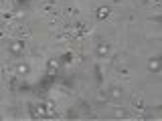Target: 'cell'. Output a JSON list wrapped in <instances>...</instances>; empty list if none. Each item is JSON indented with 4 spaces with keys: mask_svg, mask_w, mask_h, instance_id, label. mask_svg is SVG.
I'll return each mask as SVG.
<instances>
[{
    "mask_svg": "<svg viewBox=\"0 0 162 121\" xmlns=\"http://www.w3.org/2000/svg\"><path fill=\"white\" fill-rule=\"evenodd\" d=\"M20 51H23V43H20V41L10 44V53H20Z\"/></svg>",
    "mask_w": 162,
    "mask_h": 121,
    "instance_id": "6da1fadb",
    "label": "cell"
},
{
    "mask_svg": "<svg viewBox=\"0 0 162 121\" xmlns=\"http://www.w3.org/2000/svg\"><path fill=\"white\" fill-rule=\"evenodd\" d=\"M160 69V61L158 59H152L150 61V71H158Z\"/></svg>",
    "mask_w": 162,
    "mask_h": 121,
    "instance_id": "7a4b0ae2",
    "label": "cell"
},
{
    "mask_svg": "<svg viewBox=\"0 0 162 121\" xmlns=\"http://www.w3.org/2000/svg\"><path fill=\"white\" fill-rule=\"evenodd\" d=\"M18 71H20V73H26V71H28V67H26V65H20V67H18Z\"/></svg>",
    "mask_w": 162,
    "mask_h": 121,
    "instance_id": "3957f363",
    "label": "cell"
}]
</instances>
